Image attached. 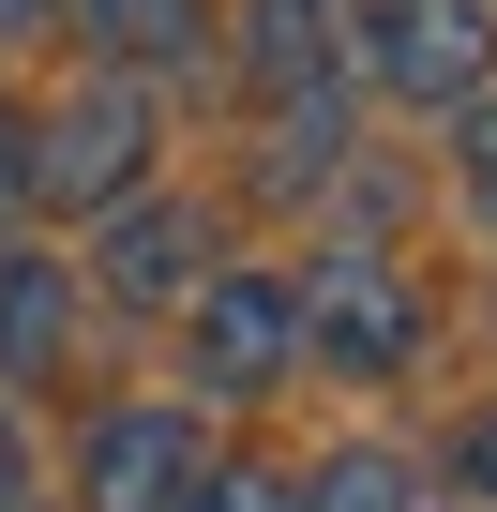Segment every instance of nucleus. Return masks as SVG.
<instances>
[{"label":"nucleus","instance_id":"1","mask_svg":"<svg viewBox=\"0 0 497 512\" xmlns=\"http://www.w3.org/2000/svg\"><path fill=\"white\" fill-rule=\"evenodd\" d=\"M31 121V211H121L151 181V91L136 76H76L61 106H16Z\"/></svg>","mask_w":497,"mask_h":512},{"label":"nucleus","instance_id":"2","mask_svg":"<svg viewBox=\"0 0 497 512\" xmlns=\"http://www.w3.org/2000/svg\"><path fill=\"white\" fill-rule=\"evenodd\" d=\"M287 332H302L332 377H407V347H422V302H407V272H392V256L332 241L317 272H287Z\"/></svg>","mask_w":497,"mask_h":512},{"label":"nucleus","instance_id":"3","mask_svg":"<svg viewBox=\"0 0 497 512\" xmlns=\"http://www.w3.org/2000/svg\"><path fill=\"white\" fill-rule=\"evenodd\" d=\"M211 272H226V256H211V211H196V196H121L106 241H91V287H106L121 317H181Z\"/></svg>","mask_w":497,"mask_h":512},{"label":"nucleus","instance_id":"4","mask_svg":"<svg viewBox=\"0 0 497 512\" xmlns=\"http://www.w3.org/2000/svg\"><path fill=\"white\" fill-rule=\"evenodd\" d=\"M181 332H196V392H211V407H257V392H287V362H302L287 272H211V287L181 302Z\"/></svg>","mask_w":497,"mask_h":512},{"label":"nucleus","instance_id":"5","mask_svg":"<svg viewBox=\"0 0 497 512\" xmlns=\"http://www.w3.org/2000/svg\"><path fill=\"white\" fill-rule=\"evenodd\" d=\"M196 482H211L196 407H106L91 452H76V497L91 512H196Z\"/></svg>","mask_w":497,"mask_h":512},{"label":"nucleus","instance_id":"6","mask_svg":"<svg viewBox=\"0 0 497 512\" xmlns=\"http://www.w3.org/2000/svg\"><path fill=\"white\" fill-rule=\"evenodd\" d=\"M362 0H241V91L257 106H347Z\"/></svg>","mask_w":497,"mask_h":512},{"label":"nucleus","instance_id":"7","mask_svg":"<svg viewBox=\"0 0 497 512\" xmlns=\"http://www.w3.org/2000/svg\"><path fill=\"white\" fill-rule=\"evenodd\" d=\"M362 61L407 106H467L482 61H497V16H482V0H362Z\"/></svg>","mask_w":497,"mask_h":512},{"label":"nucleus","instance_id":"8","mask_svg":"<svg viewBox=\"0 0 497 512\" xmlns=\"http://www.w3.org/2000/svg\"><path fill=\"white\" fill-rule=\"evenodd\" d=\"M46 16L91 46V76H181L211 46V0H46Z\"/></svg>","mask_w":497,"mask_h":512},{"label":"nucleus","instance_id":"9","mask_svg":"<svg viewBox=\"0 0 497 512\" xmlns=\"http://www.w3.org/2000/svg\"><path fill=\"white\" fill-rule=\"evenodd\" d=\"M61 302H76V272H46V256H0V392H31V377L61 362Z\"/></svg>","mask_w":497,"mask_h":512},{"label":"nucleus","instance_id":"10","mask_svg":"<svg viewBox=\"0 0 497 512\" xmlns=\"http://www.w3.org/2000/svg\"><path fill=\"white\" fill-rule=\"evenodd\" d=\"M302 512H422V467H407V452H332V467L302 482Z\"/></svg>","mask_w":497,"mask_h":512},{"label":"nucleus","instance_id":"11","mask_svg":"<svg viewBox=\"0 0 497 512\" xmlns=\"http://www.w3.org/2000/svg\"><path fill=\"white\" fill-rule=\"evenodd\" d=\"M332 166H347V106H272V166H257V181L302 196V181H332Z\"/></svg>","mask_w":497,"mask_h":512},{"label":"nucleus","instance_id":"12","mask_svg":"<svg viewBox=\"0 0 497 512\" xmlns=\"http://www.w3.org/2000/svg\"><path fill=\"white\" fill-rule=\"evenodd\" d=\"M452 181H467V211L497 226V76H482V91L452 106Z\"/></svg>","mask_w":497,"mask_h":512},{"label":"nucleus","instance_id":"13","mask_svg":"<svg viewBox=\"0 0 497 512\" xmlns=\"http://www.w3.org/2000/svg\"><path fill=\"white\" fill-rule=\"evenodd\" d=\"M196 512H302V482H287V467H211Z\"/></svg>","mask_w":497,"mask_h":512},{"label":"nucleus","instance_id":"14","mask_svg":"<svg viewBox=\"0 0 497 512\" xmlns=\"http://www.w3.org/2000/svg\"><path fill=\"white\" fill-rule=\"evenodd\" d=\"M452 482H467V497H482V512H497V407H482V422H467V437H452Z\"/></svg>","mask_w":497,"mask_h":512},{"label":"nucleus","instance_id":"15","mask_svg":"<svg viewBox=\"0 0 497 512\" xmlns=\"http://www.w3.org/2000/svg\"><path fill=\"white\" fill-rule=\"evenodd\" d=\"M16 211H31V121L0 106V226H16Z\"/></svg>","mask_w":497,"mask_h":512},{"label":"nucleus","instance_id":"16","mask_svg":"<svg viewBox=\"0 0 497 512\" xmlns=\"http://www.w3.org/2000/svg\"><path fill=\"white\" fill-rule=\"evenodd\" d=\"M0 512H31V467H16V407H0Z\"/></svg>","mask_w":497,"mask_h":512}]
</instances>
